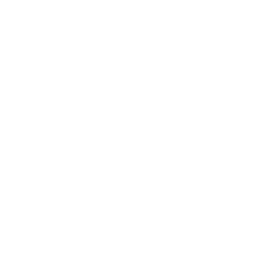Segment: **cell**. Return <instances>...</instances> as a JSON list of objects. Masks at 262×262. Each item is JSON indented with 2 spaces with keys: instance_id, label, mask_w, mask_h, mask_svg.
<instances>
[]
</instances>
